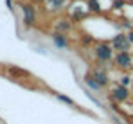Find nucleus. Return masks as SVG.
Wrapping results in <instances>:
<instances>
[{
    "instance_id": "nucleus-1",
    "label": "nucleus",
    "mask_w": 133,
    "mask_h": 124,
    "mask_svg": "<svg viewBox=\"0 0 133 124\" xmlns=\"http://www.w3.org/2000/svg\"><path fill=\"white\" fill-rule=\"evenodd\" d=\"M95 56H97L99 61H110L111 56H113L111 45H108V43H99V45L95 47Z\"/></svg>"
},
{
    "instance_id": "nucleus-2",
    "label": "nucleus",
    "mask_w": 133,
    "mask_h": 124,
    "mask_svg": "<svg viewBox=\"0 0 133 124\" xmlns=\"http://www.w3.org/2000/svg\"><path fill=\"white\" fill-rule=\"evenodd\" d=\"M110 95H111L113 101H117V103H124V101H128V97H130V90H128L126 86H122V84H115V86L111 88Z\"/></svg>"
},
{
    "instance_id": "nucleus-3",
    "label": "nucleus",
    "mask_w": 133,
    "mask_h": 124,
    "mask_svg": "<svg viewBox=\"0 0 133 124\" xmlns=\"http://www.w3.org/2000/svg\"><path fill=\"white\" fill-rule=\"evenodd\" d=\"M128 47H130V41H128V36H124V34H117L113 38V41H111V49L113 50L128 52Z\"/></svg>"
},
{
    "instance_id": "nucleus-4",
    "label": "nucleus",
    "mask_w": 133,
    "mask_h": 124,
    "mask_svg": "<svg viewBox=\"0 0 133 124\" xmlns=\"http://www.w3.org/2000/svg\"><path fill=\"white\" fill-rule=\"evenodd\" d=\"M115 67H119L122 70L131 68V56L128 52H117V56H115Z\"/></svg>"
},
{
    "instance_id": "nucleus-5",
    "label": "nucleus",
    "mask_w": 133,
    "mask_h": 124,
    "mask_svg": "<svg viewBox=\"0 0 133 124\" xmlns=\"http://www.w3.org/2000/svg\"><path fill=\"white\" fill-rule=\"evenodd\" d=\"M22 11H23V22H25V25H27V27L34 25V22H36L34 7H32V5H29V4H23V5H22Z\"/></svg>"
},
{
    "instance_id": "nucleus-6",
    "label": "nucleus",
    "mask_w": 133,
    "mask_h": 124,
    "mask_svg": "<svg viewBox=\"0 0 133 124\" xmlns=\"http://www.w3.org/2000/svg\"><path fill=\"white\" fill-rule=\"evenodd\" d=\"M92 76H94V79L97 81V84H99V86H106V84L110 83V79H108V74H106V70H103V68H95Z\"/></svg>"
},
{
    "instance_id": "nucleus-7",
    "label": "nucleus",
    "mask_w": 133,
    "mask_h": 124,
    "mask_svg": "<svg viewBox=\"0 0 133 124\" xmlns=\"http://www.w3.org/2000/svg\"><path fill=\"white\" fill-rule=\"evenodd\" d=\"M52 40H54V43H56V47H59V49H66V47H68L66 38L63 36V32H56V34H52Z\"/></svg>"
},
{
    "instance_id": "nucleus-8",
    "label": "nucleus",
    "mask_w": 133,
    "mask_h": 124,
    "mask_svg": "<svg viewBox=\"0 0 133 124\" xmlns=\"http://www.w3.org/2000/svg\"><path fill=\"white\" fill-rule=\"evenodd\" d=\"M85 83L88 84V86L92 88V90H99V88H101V86L97 84V81L94 79V76H92V74H88V72L85 74Z\"/></svg>"
},
{
    "instance_id": "nucleus-9",
    "label": "nucleus",
    "mask_w": 133,
    "mask_h": 124,
    "mask_svg": "<svg viewBox=\"0 0 133 124\" xmlns=\"http://www.w3.org/2000/svg\"><path fill=\"white\" fill-rule=\"evenodd\" d=\"M47 2V5L52 9V11H58V9H61L63 5H65V0H45Z\"/></svg>"
},
{
    "instance_id": "nucleus-10",
    "label": "nucleus",
    "mask_w": 133,
    "mask_h": 124,
    "mask_svg": "<svg viewBox=\"0 0 133 124\" xmlns=\"http://www.w3.org/2000/svg\"><path fill=\"white\" fill-rule=\"evenodd\" d=\"M70 27H72V25L68 23V20H61L59 23H58V29H59V32H61V31H68Z\"/></svg>"
},
{
    "instance_id": "nucleus-11",
    "label": "nucleus",
    "mask_w": 133,
    "mask_h": 124,
    "mask_svg": "<svg viewBox=\"0 0 133 124\" xmlns=\"http://www.w3.org/2000/svg\"><path fill=\"white\" fill-rule=\"evenodd\" d=\"M56 99H59V101H63V103L70 104V106H74V101H72V99H68V97H65V95H59V94H56Z\"/></svg>"
},
{
    "instance_id": "nucleus-12",
    "label": "nucleus",
    "mask_w": 133,
    "mask_h": 124,
    "mask_svg": "<svg viewBox=\"0 0 133 124\" xmlns=\"http://www.w3.org/2000/svg\"><path fill=\"white\" fill-rule=\"evenodd\" d=\"M130 83H131V77H128V76L121 77V84H122V86H126V88H128V84H130Z\"/></svg>"
},
{
    "instance_id": "nucleus-13",
    "label": "nucleus",
    "mask_w": 133,
    "mask_h": 124,
    "mask_svg": "<svg viewBox=\"0 0 133 124\" xmlns=\"http://www.w3.org/2000/svg\"><path fill=\"white\" fill-rule=\"evenodd\" d=\"M90 9H92V11H99V5H97L95 0H90Z\"/></svg>"
},
{
    "instance_id": "nucleus-14",
    "label": "nucleus",
    "mask_w": 133,
    "mask_h": 124,
    "mask_svg": "<svg viewBox=\"0 0 133 124\" xmlns=\"http://www.w3.org/2000/svg\"><path fill=\"white\" fill-rule=\"evenodd\" d=\"M90 41H92V38H90V36H88V38H87V36L83 38V43H85V45H87V43H90Z\"/></svg>"
},
{
    "instance_id": "nucleus-15",
    "label": "nucleus",
    "mask_w": 133,
    "mask_h": 124,
    "mask_svg": "<svg viewBox=\"0 0 133 124\" xmlns=\"http://www.w3.org/2000/svg\"><path fill=\"white\" fill-rule=\"evenodd\" d=\"M128 41H130V43H133V31L128 34Z\"/></svg>"
}]
</instances>
